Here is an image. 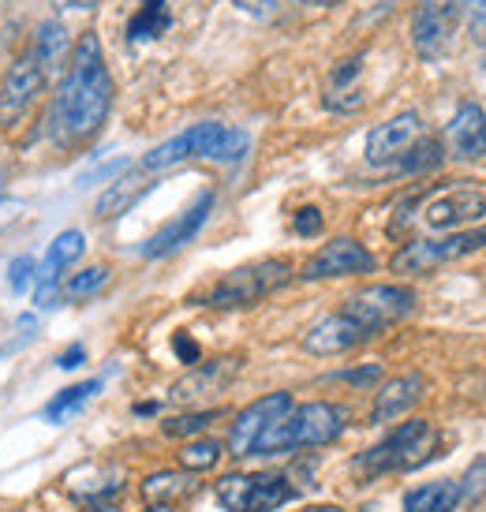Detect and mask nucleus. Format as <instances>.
<instances>
[{
	"label": "nucleus",
	"mask_w": 486,
	"mask_h": 512,
	"mask_svg": "<svg viewBox=\"0 0 486 512\" xmlns=\"http://www.w3.org/2000/svg\"><path fill=\"white\" fill-rule=\"evenodd\" d=\"M113 109V75L105 68L98 34H83L72 49L68 72L49 105V135L64 150L94 139Z\"/></svg>",
	"instance_id": "nucleus-1"
},
{
	"label": "nucleus",
	"mask_w": 486,
	"mask_h": 512,
	"mask_svg": "<svg viewBox=\"0 0 486 512\" xmlns=\"http://www.w3.org/2000/svg\"><path fill=\"white\" fill-rule=\"evenodd\" d=\"M247 146H251L247 131L225 128V124L206 120V124H195V128L172 135L169 143L154 146V150L139 161V169H143V172H161V169L180 165V161H191V157H210V161H240V157L247 154Z\"/></svg>",
	"instance_id": "nucleus-2"
},
{
	"label": "nucleus",
	"mask_w": 486,
	"mask_h": 512,
	"mask_svg": "<svg viewBox=\"0 0 486 512\" xmlns=\"http://www.w3.org/2000/svg\"><path fill=\"white\" fill-rule=\"evenodd\" d=\"M344 430V412L337 404L326 400H311L285 412L281 419H273L270 427L262 430V438L255 441V453L273 456L288 453V449H311V445H329L333 438H341Z\"/></svg>",
	"instance_id": "nucleus-3"
},
{
	"label": "nucleus",
	"mask_w": 486,
	"mask_h": 512,
	"mask_svg": "<svg viewBox=\"0 0 486 512\" xmlns=\"http://www.w3.org/2000/svg\"><path fill=\"white\" fill-rule=\"evenodd\" d=\"M292 281V266L285 258H266V262H251L240 270L225 273L221 281L206 288L199 296L202 307L214 311H236V307H255L258 299L273 296L277 288H285Z\"/></svg>",
	"instance_id": "nucleus-4"
},
{
	"label": "nucleus",
	"mask_w": 486,
	"mask_h": 512,
	"mask_svg": "<svg viewBox=\"0 0 486 512\" xmlns=\"http://www.w3.org/2000/svg\"><path fill=\"white\" fill-rule=\"evenodd\" d=\"M434 445L427 419H408L397 430H389L386 441H378L374 449L356 460L359 475H386V471H404L427 460V449Z\"/></svg>",
	"instance_id": "nucleus-5"
},
{
	"label": "nucleus",
	"mask_w": 486,
	"mask_h": 512,
	"mask_svg": "<svg viewBox=\"0 0 486 512\" xmlns=\"http://www.w3.org/2000/svg\"><path fill=\"white\" fill-rule=\"evenodd\" d=\"M341 311L348 314L367 337H374V333L397 326L401 318H408V314L415 311V292L404 285H367V288H359Z\"/></svg>",
	"instance_id": "nucleus-6"
},
{
	"label": "nucleus",
	"mask_w": 486,
	"mask_h": 512,
	"mask_svg": "<svg viewBox=\"0 0 486 512\" xmlns=\"http://www.w3.org/2000/svg\"><path fill=\"white\" fill-rule=\"evenodd\" d=\"M486 247V228H468V232H449L442 240H412L404 243L401 251L393 255V273H430L445 266V262H457L468 258L475 251Z\"/></svg>",
	"instance_id": "nucleus-7"
},
{
	"label": "nucleus",
	"mask_w": 486,
	"mask_h": 512,
	"mask_svg": "<svg viewBox=\"0 0 486 512\" xmlns=\"http://www.w3.org/2000/svg\"><path fill=\"white\" fill-rule=\"evenodd\" d=\"M45 94V68L34 57H19L0 79V131H15Z\"/></svg>",
	"instance_id": "nucleus-8"
},
{
	"label": "nucleus",
	"mask_w": 486,
	"mask_h": 512,
	"mask_svg": "<svg viewBox=\"0 0 486 512\" xmlns=\"http://www.w3.org/2000/svg\"><path fill=\"white\" fill-rule=\"evenodd\" d=\"M296 498L281 475H225L217 483V501L229 512H273Z\"/></svg>",
	"instance_id": "nucleus-9"
},
{
	"label": "nucleus",
	"mask_w": 486,
	"mask_h": 512,
	"mask_svg": "<svg viewBox=\"0 0 486 512\" xmlns=\"http://www.w3.org/2000/svg\"><path fill=\"white\" fill-rule=\"evenodd\" d=\"M460 15L453 0H419L412 15V45L423 60H442L453 45Z\"/></svg>",
	"instance_id": "nucleus-10"
},
{
	"label": "nucleus",
	"mask_w": 486,
	"mask_h": 512,
	"mask_svg": "<svg viewBox=\"0 0 486 512\" xmlns=\"http://www.w3.org/2000/svg\"><path fill=\"white\" fill-rule=\"evenodd\" d=\"M374 255L352 236H337L329 240L318 255L307 258L303 266V281H326V277H352V273H371Z\"/></svg>",
	"instance_id": "nucleus-11"
},
{
	"label": "nucleus",
	"mask_w": 486,
	"mask_h": 512,
	"mask_svg": "<svg viewBox=\"0 0 486 512\" xmlns=\"http://www.w3.org/2000/svg\"><path fill=\"white\" fill-rule=\"evenodd\" d=\"M285 412H292V397L288 393H270V397H258L255 404H247L229 430V453L251 456L255 453V441L262 438V430L270 427L273 419H281Z\"/></svg>",
	"instance_id": "nucleus-12"
},
{
	"label": "nucleus",
	"mask_w": 486,
	"mask_h": 512,
	"mask_svg": "<svg viewBox=\"0 0 486 512\" xmlns=\"http://www.w3.org/2000/svg\"><path fill=\"white\" fill-rule=\"evenodd\" d=\"M423 135V120L419 113H397L393 120L378 124V128L367 135V161L371 165H397L408 150L415 146V139Z\"/></svg>",
	"instance_id": "nucleus-13"
},
{
	"label": "nucleus",
	"mask_w": 486,
	"mask_h": 512,
	"mask_svg": "<svg viewBox=\"0 0 486 512\" xmlns=\"http://www.w3.org/2000/svg\"><path fill=\"white\" fill-rule=\"evenodd\" d=\"M210 210H214V191H202L199 199L191 202L184 214L172 217L169 225L158 228V232L143 243V255L146 258H165V255H172V251H180V247L195 240V232L206 225Z\"/></svg>",
	"instance_id": "nucleus-14"
},
{
	"label": "nucleus",
	"mask_w": 486,
	"mask_h": 512,
	"mask_svg": "<svg viewBox=\"0 0 486 512\" xmlns=\"http://www.w3.org/2000/svg\"><path fill=\"white\" fill-rule=\"evenodd\" d=\"M240 374V359H214V363H195V370H187L180 382L172 385V400L176 404H199L206 397L225 393L229 382Z\"/></svg>",
	"instance_id": "nucleus-15"
},
{
	"label": "nucleus",
	"mask_w": 486,
	"mask_h": 512,
	"mask_svg": "<svg viewBox=\"0 0 486 512\" xmlns=\"http://www.w3.org/2000/svg\"><path fill=\"white\" fill-rule=\"evenodd\" d=\"M486 217V195L483 191H472V187H460V191H445L423 210V221H427L434 232H453L460 225H472Z\"/></svg>",
	"instance_id": "nucleus-16"
},
{
	"label": "nucleus",
	"mask_w": 486,
	"mask_h": 512,
	"mask_svg": "<svg viewBox=\"0 0 486 512\" xmlns=\"http://www.w3.org/2000/svg\"><path fill=\"white\" fill-rule=\"evenodd\" d=\"M363 341H367V333H363L344 311H337V314H326L322 322H315V326L307 329L303 348H307L311 356H341V352H352V348Z\"/></svg>",
	"instance_id": "nucleus-17"
},
{
	"label": "nucleus",
	"mask_w": 486,
	"mask_h": 512,
	"mask_svg": "<svg viewBox=\"0 0 486 512\" xmlns=\"http://www.w3.org/2000/svg\"><path fill=\"white\" fill-rule=\"evenodd\" d=\"M68 490L83 501H105L109 494L124 490V468H116L109 460H86L68 471Z\"/></svg>",
	"instance_id": "nucleus-18"
},
{
	"label": "nucleus",
	"mask_w": 486,
	"mask_h": 512,
	"mask_svg": "<svg viewBox=\"0 0 486 512\" xmlns=\"http://www.w3.org/2000/svg\"><path fill=\"white\" fill-rule=\"evenodd\" d=\"M449 146H453V154L464 157V161L486 157V113L475 101L457 105V113L449 120Z\"/></svg>",
	"instance_id": "nucleus-19"
},
{
	"label": "nucleus",
	"mask_w": 486,
	"mask_h": 512,
	"mask_svg": "<svg viewBox=\"0 0 486 512\" xmlns=\"http://www.w3.org/2000/svg\"><path fill=\"white\" fill-rule=\"evenodd\" d=\"M423 393H427L423 374H397V378H389L386 385H378L371 419L374 423H389V419L404 415L408 408H415V400H423Z\"/></svg>",
	"instance_id": "nucleus-20"
},
{
	"label": "nucleus",
	"mask_w": 486,
	"mask_h": 512,
	"mask_svg": "<svg viewBox=\"0 0 486 512\" xmlns=\"http://www.w3.org/2000/svg\"><path fill=\"white\" fill-rule=\"evenodd\" d=\"M146 191H150V172L143 169H128L120 180H113V184L101 191V199L94 202V217H101V221H109V217H120L124 210H131L135 202L143 199Z\"/></svg>",
	"instance_id": "nucleus-21"
},
{
	"label": "nucleus",
	"mask_w": 486,
	"mask_h": 512,
	"mask_svg": "<svg viewBox=\"0 0 486 512\" xmlns=\"http://www.w3.org/2000/svg\"><path fill=\"white\" fill-rule=\"evenodd\" d=\"M199 490V479L191 471H154L143 479L146 505H172L180 498H191Z\"/></svg>",
	"instance_id": "nucleus-22"
},
{
	"label": "nucleus",
	"mask_w": 486,
	"mask_h": 512,
	"mask_svg": "<svg viewBox=\"0 0 486 512\" xmlns=\"http://www.w3.org/2000/svg\"><path fill=\"white\" fill-rule=\"evenodd\" d=\"M359 57H348L341 60L333 72H329V83H326V105L329 109H337V113H352L363 105V94H359Z\"/></svg>",
	"instance_id": "nucleus-23"
},
{
	"label": "nucleus",
	"mask_w": 486,
	"mask_h": 512,
	"mask_svg": "<svg viewBox=\"0 0 486 512\" xmlns=\"http://www.w3.org/2000/svg\"><path fill=\"white\" fill-rule=\"evenodd\" d=\"M460 486L453 479H438V483L415 486L404 494V512H457Z\"/></svg>",
	"instance_id": "nucleus-24"
},
{
	"label": "nucleus",
	"mask_w": 486,
	"mask_h": 512,
	"mask_svg": "<svg viewBox=\"0 0 486 512\" xmlns=\"http://www.w3.org/2000/svg\"><path fill=\"white\" fill-rule=\"evenodd\" d=\"M169 23H172L169 0H143L139 12L131 15L128 38L131 42H154V38H161L169 30Z\"/></svg>",
	"instance_id": "nucleus-25"
},
{
	"label": "nucleus",
	"mask_w": 486,
	"mask_h": 512,
	"mask_svg": "<svg viewBox=\"0 0 486 512\" xmlns=\"http://www.w3.org/2000/svg\"><path fill=\"white\" fill-rule=\"evenodd\" d=\"M101 389V378H90V382H79V385H68V389H60L57 397L45 404V419L49 423H68L79 408H83L86 400L94 397Z\"/></svg>",
	"instance_id": "nucleus-26"
},
{
	"label": "nucleus",
	"mask_w": 486,
	"mask_h": 512,
	"mask_svg": "<svg viewBox=\"0 0 486 512\" xmlns=\"http://www.w3.org/2000/svg\"><path fill=\"white\" fill-rule=\"evenodd\" d=\"M68 49H72V38H68V30L60 27V23H42V27H38L34 60L42 64L45 72H49V68H57L60 60L68 57Z\"/></svg>",
	"instance_id": "nucleus-27"
},
{
	"label": "nucleus",
	"mask_w": 486,
	"mask_h": 512,
	"mask_svg": "<svg viewBox=\"0 0 486 512\" xmlns=\"http://www.w3.org/2000/svg\"><path fill=\"white\" fill-rule=\"evenodd\" d=\"M221 441L214 438H199V441H187L184 449H180V468L191 471V475H199V471H210L217 468V460H221Z\"/></svg>",
	"instance_id": "nucleus-28"
},
{
	"label": "nucleus",
	"mask_w": 486,
	"mask_h": 512,
	"mask_svg": "<svg viewBox=\"0 0 486 512\" xmlns=\"http://www.w3.org/2000/svg\"><path fill=\"white\" fill-rule=\"evenodd\" d=\"M442 161H445L442 143H438V139H427V135H419L415 146L397 161V165H401L404 172H430V169H438Z\"/></svg>",
	"instance_id": "nucleus-29"
},
{
	"label": "nucleus",
	"mask_w": 486,
	"mask_h": 512,
	"mask_svg": "<svg viewBox=\"0 0 486 512\" xmlns=\"http://www.w3.org/2000/svg\"><path fill=\"white\" fill-rule=\"evenodd\" d=\"M83 258V232L79 228H68V232H60L57 240L49 243V258H45V266H53V270H64V266H75Z\"/></svg>",
	"instance_id": "nucleus-30"
},
{
	"label": "nucleus",
	"mask_w": 486,
	"mask_h": 512,
	"mask_svg": "<svg viewBox=\"0 0 486 512\" xmlns=\"http://www.w3.org/2000/svg\"><path fill=\"white\" fill-rule=\"evenodd\" d=\"M109 277H113V270H109V266H86V270L72 273V277L64 281V296H68V299L94 296V292H101V288L109 285Z\"/></svg>",
	"instance_id": "nucleus-31"
},
{
	"label": "nucleus",
	"mask_w": 486,
	"mask_h": 512,
	"mask_svg": "<svg viewBox=\"0 0 486 512\" xmlns=\"http://www.w3.org/2000/svg\"><path fill=\"white\" fill-rule=\"evenodd\" d=\"M217 419V412H191V415H176V419H165L161 430L169 438H191V434H202Z\"/></svg>",
	"instance_id": "nucleus-32"
},
{
	"label": "nucleus",
	"mask_w": 486,
	"mask_h": 512,
	"mask_svg": "<svg viewBox=\"0 0 486 512\" xmlns=\"http://www.w3.org/2000/svg\"><path fill=\"white\" fill-rule=\"evenodd\" d=\"M460 486V501H483L486 498V456H475L472 468L464 471Z\"/></svg>",
	"instance_id": "nucleus-33"
},
{
	"label": "nucleus",
	"mask_w": 486,
	"mask_h": 512,
	"mask_svg": "<svg viewBox=\"0 0 486 512\" xmlns=\"http://www.w3.org/2000/svg\"><path fill=\"white\" fill-rule=\"evenodd\" d=\"M292 228H296V236H318V232H322V210H318V206H303V210H296Z\"/></svg>",
	"instance_id": "nucleus-34"
},
{
	"label": "nucleus",
	"mask_w": 486,
	"mask_h": 512,
	"mask_svg": "<svg viewBox=\"0 0 486 512\" xmlns=\"http://www.w3.org/2000/svg\"><path fill=\"white\" fill-rule=\"evenodd\" d=\"M30 277H34V258H15L12 266H8V285L15 288V292H23V288L30 285Z\"/></svg>",
	"instance_id": "nucleus-35"
},
{
	"label": "nucleus",
	"mask_w": 486,
	"mask_h": 512,
	"mask_svg": "<svg viewBox=\"0 0 486 512\" xmlns=\"http://www.w3.org/2000/svg\"><path fill=\"white\" fill-rule=\"evenodd\" d=\"M240 12L247 15H258V19H266V15H277L281 8H285L288 0H232Z\"/></svg>",
	"instance_id": "nucleus-36"
},
{
	"label": "nucleus",
	"mask_w": 486,
	"mask_h": 512,
	"mask_svg": "<svg viewBox=\"0 0 486 512\" xmlns=\"http://www.w3.org/2000/svg\"><path fill=\"white\" fill-rule=\"evenodd\" d=\"M337 378H341V382H352V385H374L378 378H382V363H367V367H359V370H341Z\"/></svg>",
	"instance_id": "nucleus-37"
},
{
	"label": "nucleus",
	"mask_w": 486,
	"mask_h": 512,
	"mask_svg": "<svg viewBox=\"0 0 486 512\" xmlns=\"http://www.w3.org/2000/svg\"><path fill=\"white\" fill-rule=\"evenodd\" d=\"M460 23H486V0H453Z\"/></svg>",
	"instance_id": "nucleus-38"
},
{
	"label": "nucleus",
	"mask_w": 486,
	"mask_h": 512,
	"mask_svg": "<svg viewBox=\"0 0 486 512\" xmlns=\"http://www.w3.org/2000/svg\"><path fill=\"white\" fill-rule=\"evenodd\" d=\"M172 352L180 356V363H191V367L199 363V344L191 341L187 333H176V337H172Z\"/></svg>",
	"instance_id": "nucleus-39"
},
{
	"label": "nucleus",
	"mask_w": 486,
	"mask_h": 512,
	"mask_svg": "<svg viewBox=\"0 0 486 512\" xmlns=\"http://www.w3.org/2000/svg\"><path fill=\"white\" fill-rule=\"evenodd\" d=\"M83 359H86V352L79 348V344H75V348H68V352L57 359V367L60 370H75V367H83Z\"/></svg>",
	"instance_id": "nucleus-40"
},
{
	"label": "nucleus",
	"mask_w": 486,
	"mask_h": 512,
	"mask_svg": "<svg viewBox=\"0 0 486 512\" xmlns=\"http://www.w3.org/2000/svg\"><path fill=\"white\" fill-rule=\"evenodd\" d=\"M60 12H90L98 0H53Z\"/></svg>",
	"instance_id": "nucleus-41"
},
{
	"label": "nucleus",
	"mask_w": 486,
	"mask_h": 512,
	"mask_svg": "<svg viewBox=\"0 0 486 512\" xmlns=\"http://www.w3.org/2000/svg\"><path fill=\"white\" fill-rule=\"evenodd\" d=\"M86 512H120V509H116V505H109V501H94Z\"/></svg>",
	"instance_id": "nucleus-42"
},
{
	"label": "nucleus",
	"mask_w": 486,
	"mask_h": 512,
	"mask_svg": "<svg viewBox=\"0 0 486 512\" xmlns=\"http://www.w3.org/2000/svg\"><path fill=\"white\" fill-rule=\"evenodd\" d=\"M303 512H344V509H337V505H311V509H303Z\"/></svg>",
	"instance_id": "nucleus-43"
},
{
	"label": "nucleus",
	"mask_w": 486,
	"mask_h": 512,
	"mask_svg": "<svg viewBox=\"0 0 486 512\" xmlns=\"http://www.w3.org/2000/svg\"><path fill=\"white\" fill-rule=\"evenodd\" d=\"M307 4H318V8H333V4H341V0H307Z\"/></svg>",
	"instance_id": "nucleus-44"
},
{
	"label": "nucleus",
	"mask_w": 486,
	"mask_h": 512,
	"mask_svg": "<svg viewBox=\"0 0 486 512\" xmlns=\"http://www.w3.org/2000/svg\"><path fill=\"white\" fill-rule=\"evenodd\" d=\"M146 512H172V505H146Z\"/></svg>",
	"instance_id": "nucleus-45"
}]
</instances>
